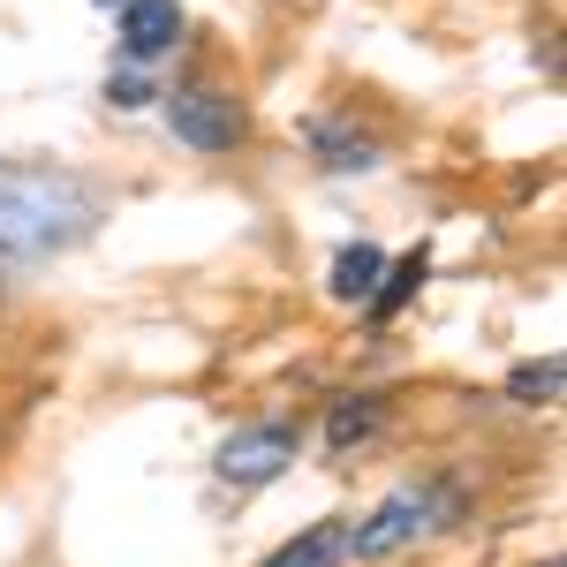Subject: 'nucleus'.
<instances>
[{
	"instance_id": "8",
	"label": "nucleus",
	"mask_w": 567,
	"mask_h": 567,
	"mask_svg": "<svg viewBox=\"0 0 567 567\" xmlns=\"http://www.w3.org/2000/svg\"><path fill=\"white\" fill-rule=\"evenodd\" d=\"M379 432V401H341L333 416H326V439L333 446H355V439H371Z\"/></svg>"
},
{
	"instance_id": "4",
	"label": "nucleus",
	"mask_w": 567,
	"mask_h": 567,
	"mask_svg": "<svg viewBox=\"0 0 567 567\" xmlns=\"http://www.w3.org/2000/svg\"><path fill=\"white\" fill-rule=\"evenodd\" d=\"M296 454H303V432L296 424H250V432H235L219 446V477L227 484H272Z\"/></svg>"
},
{
	"instance_id": "1",
	"label": "nucleus",
	"mask_w": 567,
	"mask_h": 567,
	"mask_svg": "<svg viewBox=\"0 0 567 567\" xmlns=\"http://www.w3.org/2000/svg\"><path fill=\"white\" fill-rule=\"evenodd\" d=\"M99 227V189L69 167L0 159V258H53Z\"/></svg>"
},
{
	"instance_id": "7",
	"label": "nucleus",
	"mask_w": 567,
	"mask_h": 567,
	"mask_svg": "<svg viewBox=\"0 0 567 567\" xmlns=\"http://www.w3.org/2000/svg\"><path fill=\"white\" fill-rule=\"evenodd\" d=\"M379 272H386V258H379L371 243H349V250L333 258V280H326V288H333L341 303H371V288H379Z\"/></svg>"
},
{
	"instance_id": "6",
	"label": "nucleus",
	"mask_w": 567,
	"mask_h": 567,
	"mask_svg": "<svg viewBox=\"0 0 567 567\" xmlns=\"http://www.w3.org/2000/svg\"><path fill=\"white\" fill-rule=\"evenodd\" d=\"M349 560V523H310L296 545H280L265 567H341Z\"/></svg>"
},
{
	"instance_id": "2",
	"label": "nucleus",
	"mask_w": 567,
	"mask_h": 567,
	"mask_svg": "<svg viewBox=\"0 0 567 567\" xmlns=\"http://www.w3.org/2000/svg\"><path fill=\"white\" fill-rule=\"evenodd\" d=\"M432 515H446V492H432V484L393 492L386 507H371L363 523H349V560H386L401 545H416V537L432 529Z\"/></svg>"
},
{
	"instance_id": "10",
	"label": "nucleus",
	"mask_w": 567,
	"mask_h": 567,
	"mask_svg": "<svg viewBox=\"0 0 567 567\" xmlns=\"http://www.w3.org/2000/svg\"><path fill=\"white\" fill-rule=\"evenodd\" d=\"M515 393H545V401H553V393H560V363H545V371H515Z\"/></svg>"
},
{
	"instance_id": "5",
	"label": "nucleus",
	"mask_w": 567,
	"mask_h": 567,
	"mask_svg": "<svg viewBox=\"0 0 567 567\" xmlns=\"http://www.w3.org/2000/svg\"><path fill=\"white\" fill-rule=\"evenodd\" d=\"M182 39V0H122V53L130 61H159Z\"/></svg>"
},
{
	"instance_id": "3",
	"label": "nucleus",
	"mask_w": 567,
	"mask_h": 567,
	"mask_svg": "<svg viewBox=\"0 0 567 567\" xmlns=\"http://www.w3.org/2000/svg\"><path fill=\"white\" fill-rule=\"evenodd\" d=\"M167 130L189 144V152H235L243 144V106L227 99V91H175L167 99Z\"/></svg>"
},
{
	"instance_id": "9",
	"label": "nucleus",
	"mask_w": 567,
	"mask_h": 567,
	"mask_svg": "<svg viewBox=\"0 0 567 567\" xmlns=\"http://www.w3.org/2000/svg\"><path fill=\"white\" fill-rule=\"evenodd\" d=\"M416 280H424V250H409V258L386 272V288H371V310H379V318H393V310L409 303V288H416Z\"/></svg>"
},
{
	"instance_id": "11",
	"label": "nucleus",
	"mask_w": 567,
	"mask_h": 567,
	"mask_svg": "<svg viewBox=\"0 0 567 567\" xmlns=\"http://www.w3.org/2000/svg\"><path fill=\"white\" fill-rule=\"evenodd\" d=\"M99 8H122V0H99Z\"/></svg>"
}]
</instances>
